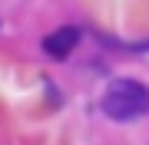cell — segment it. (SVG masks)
Listing matches in <instances>:
<instances>
[{
	"label": "cell",
	"mask_w": 149,
	"mask_h": 145,
	"mask_svg": "<svg viewBox=\"0 0 149 145\" xmlns=\"http://www.w3.org/2000/svg\"><path fill=\"white\" fill-rule=\"evenodd\" d=\"M100 106H103V112L109 119H116V122H133V119L149 112V89L143 82L123 76V79H113L106 86Z\"/></svg>",
	"instance_id": "6da1fadb"
},
{
	"label": "cell",
	"mask_w": 149,
	"mask_h": 145,
	"mask_svg": "<svg viewBox=\"0 0 149 145\" xmlns=\"http://www.w3.org/2000/svg\"><path fill=\"white\" fill-rule=\"evenodd\" d=\"M76 43H80V30L76 27H60L43 40V53L53 56V59H66L76 49Z\"/></svg>",
	"instance_id": "7a4b0ae2"
}]
</instances>
